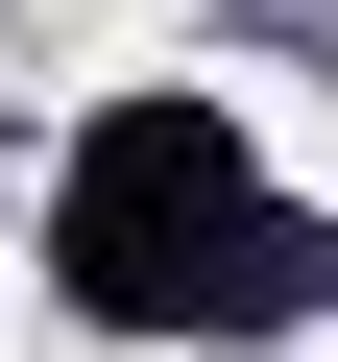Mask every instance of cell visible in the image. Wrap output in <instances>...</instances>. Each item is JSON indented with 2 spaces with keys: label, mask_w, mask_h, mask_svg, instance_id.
Listing matches in <instances>:
<instances>
[{
  "label": "cell",
  "mask_w": 338,
  "mask_h": 362,
  "mask_svg": "<svg viewBox=\"0 0 338 362\" xmlns=\"http://www.w3.org/2000/svg\"><path fill=\"white\" fill-rule=\"evenodd\" d=\"M49 266H73V314H97V338H290V314L338 290V242L266 194L194 97H121V121L73 145Z\"/></svg>",
  "instance_id": "6da1fadb"
}]
</instances>
